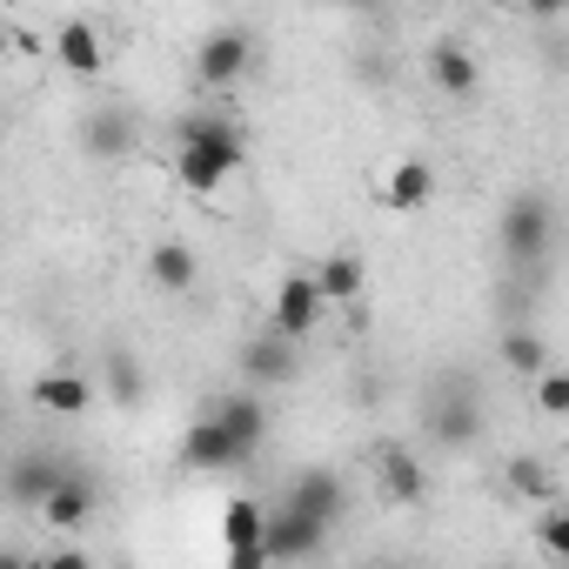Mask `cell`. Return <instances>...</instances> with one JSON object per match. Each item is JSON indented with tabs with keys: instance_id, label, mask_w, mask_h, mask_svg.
Instances as JSON below:
<instances>
[{
	"instance_id": "obj_1",
	"label": "cell",
	"mask_w": 569,
	"mask_h": 569,
	"mask_svg": "<svg viewBox=\"0 0 569 569\" xmlns=\"http://www.w3.org/2000/svg\"><path fill=\"white\" fill-rule=\"evenodd\" d=\"M181 148H174V181L188 194H214L234 168H241V128L221 121V114H188L181 128Z\"/></svg>"
},
{
	"instance_id": "obj_2",
	"label": "cell",
	"mask_w": 569,
	"mask_h": 569,
	"mask_svg": "<svg viewBox=\"0 0 569 569\" xmlns=\"http://www.w3.org/2000/svg\"><path fill=\"white\" fill-rule=\"evenodd\" d=\"M496 234H502V254H509L522 274L542 268V261H549V241H556V208H549V194H536V188L509 194L502 214H496Z\"/></svg>"
},
{
	"instance_id": "obj_3",
	"label": "cell",
	"mask_w": 569,
	"mask_h": 569,
	"mask_svg": "<svg viewBox=\"0 0 569 569\" xmlns=\"http://www.w3.org/2000/svg\"><path fill=\"white\" fill-rule=\"evenodd\" d=\"M422 422H429V436H436L442 449H462V442H476V429H482V396H476L462 376H442V382L422 396Z\"/></svg>"
},
{
	"instance_id": "obj_4",
	"label": "cell",
	"mask_w": 569,
	"mask_h": 569,
	"mask_svg": "<svg viewBox=\"0 0 569 569\" xmlns=\"http://www.w3.org/2000/svg\"><path fill=\"white\" fill-rule=\"evenodd\" d=\"M181 462L188 469H201V476H228V469H248L254 462V449L214 416V409H201L188 429H181Z\"/></svg>"
},
{
	"instance_id": "obj_5",
	"label": "cell",
	"mask_w": 569,
	"mask_h": 569,
	"mask_svg": "<svg viewBox=\"0 0 569 569\" xmlns=\"http://www.w3.org/2000/svg\"><path fill=\"white\" fill-rule=\"evenodd\" d=\"M322 281L316 274H281V289H274V309H268V329L281 336V342H309L316 336V322H322Z\"/></svg>"
},
{
	"instance_id": "obj_6",
	"label": "cell",
	"mask_w": 569,
	"mask_h": 569,
	"mask_svg": "<svg viewBox=\"0 0 569 569\" xmlns=\"http://www.w3.org/2000/svg\"><path fill=\"white\" fill-rule=\"evenodd\" d=\"M322 542H329V522H316L309 509H296V502H274L268 509V529H261L268 562H309Z\"/></svg>"
},
{
	"instance_id": "obj_7",
	"label": "cell",
	"mask_w": 569,
	"mask_h": 569,
	"mask_svg": "<svg viewBox=\"0 0 569 569\" xmlns=\"http://www.w3.org/2000/svg\"><path fill=\"white\" fill-rule=\"evenodd\" d=\"M248 61H254V34L248 28H214L194 48V81L201 88H234L248 74Z\"/></svg>"
},
{
	"instance_id": "obj_8",
	"label": "cell",
	"mask_w": 569,
	"mask_h": 569,
	"mask_svg": "<svg viewBox=\"0 0 569 569\" xmlns=\"http://www.w3.org/2000/svg\"><path fill=\"white\" fill-rule=\"evenodd\" d=\"M241 376H248V389H281V382L302 376V349L281 342L274 329H261V336L241 342Z\"/></svg>"
},
{
	"instance_id": "obj_9",
	"label": "cell",
	"mask_w": 569,
	"mask_h": 569,
	"mask_svg": "<svg viewBox=\"0 0 569 569\" xmlns=\"http://www.w3.org/2000/svg\"><path fill=\"white\" fill-rule=\"evenodd\" d=\"M74 469L54 456V449H21L14 462H8V496L21 502V509H48V496L68 482Z\"/></svg>"
},
{
	"instance_id": "obj_10",
	"label": "cell",
	"mask_w": 569,
	"mask_h": 569,
	"mask_svg": "<svg viewBox=\"0 0 569 569\" xmlns=\"http://www.w3.org/2000/svg\"><path fill=\"white\" fill-rule=\"evenodd\" d=\"M54 61L74 74V81H101L108 74V41L94 21H61L54 28Z\"/></svg>"
},
{
	"instance_id": "obj_11",
	"label": "cell",
	"mask_w": 569,
	"mask_h": 569,
	"mask_svg": "<svg viewBox=\"0 0 569 569\" xmlns=\"http://www.w3.org/2000/svg\"><path fill=\"white\" fill-rule=\"evenodd\" d=\"M134 141H141V128H134L128 108H88V114H81V148H88L94 161H128Z\"/></svg>"
},
{
	"instance_id": "obj_12",
	"label": "cell",
	"mask_w": 569,
	"mask_h": 569,
	"mask_svg": "<svg viewBox=\"0 0 569 569\" xmlns=\"http://www.w3.org/2000/svg\"><path fill=\"white\" fill-rule=\"evenodd\" d=\"M429 194H436V168H429L422 154L389 161V174H382V188H376V201H382L389 214H416V208H429Z\"/></svg>"
},
{
	"instance_id": "obj_13",
	"label": "cell",
	"mask_w": 569,
	"mask_h": 569,
	"mask_svg": "<svg viewBox=\"0 0 569 569\" xmlns=\"http://www.w3.org/2000/svg\"><path fill=\"white\" fill-rule=\"evenodd\" d=\"M281 502H296V509H309L316 522H329V529H336V522H342V509H349V482H342L336 469H302Z\"/></svg>"
},
{
	"instance_id": "obj_14",
	"label": "cell",
	"mask_w": 569,
	"mask_h": 569,
	"mask_svg": "<svg viewBox=\"0 0 569 569\" xmlns=\"http://www.w3.org/2000/svg\"><path fill=\"white\" fill-rule=\"evenodd\" d=\"M376 482H382L389 502H422L429 496V476H422L416 449H402V442H376Z\"/></svg>"
},
{
	"instance_id": "obj_15",
	"label": "cell",
	"mask_w": 569,
	"mask_h": 569,
	"mask_svg": "<svg viewBox=\"0 0 569 569\" xmlns=\"http://www.w3.org/2000/svg\"><path fill=\"white\" fill-rule=\"evenodd\" d=\"M429 81H436L449 101H469V94L482 88V61H476L462 41H436V48H429Z\"/></svg>"
},
{
	"instance_id": "obj_16",
	"label": "cell",
	"mask_w": 569,
	"mask_h": 569,
	"mask_svg": "<svg viewBox=\"0 0 569 569\" xmlns=\"http://www.w3.org/2000/svg\"><path fill=\"white\" fill-rule=\"evenodd\" d=\"M194 274H201V261H194L188 241H154V254H148V281H154L161 296H188V289H194Z\"/></svg>"
},
{
	"instance_id": "obj_17",
	"label": "cell",
	"mask_w": 569,
	"mask_h": 569,
	"mask_svg": "<svg viewBox=\"0 0 569 569\" xmlns=\"http://www.w3.org/2000/svg\"><path fill=\"white\" fill-rule=\"evenodd\" d=\"M316 281H322V302H329V309H349V302L362 296L369 268H362V254H356V248H336V254L316 268Z\"/></svg>"
},
{
	"instance_id": "obj_18",
	"label": "cell",
	"mask_w": 569,
	"mask_h": 569,
	"mask_svg": "<svg viewBox=\"0 0 569 569\" xmlns=\"http://www.w3.org/2000/svg\"><path fill=\"white\" fill-rule=\"evenodd\" d=\"M34 402H41L48 416H68V422H74V416H88V409H94V382H88V376L54 369V376H41V382H34Z\"/></svg>"
},
{
	"instance_id": "obj_19",
	"label": "cell",
	"mask_w": 569,
	"mask_h": 569,
	"mask_svg": "<svg viewBox=\"0 0 569 569\" xmlns=\"http://www.w3.org/2000/svg\"><path fill=\"white\" fill-rule=\"evenodd\" d=\"M261 529H268V509H261L254 496H234V502L221 509V549H228V556L261 549Z\"/></svg>"
},
{
	"instance_id": "obj_20",
	"label": "cell",
	"mask_w": 569,
	"mask_h": 569,
	"mask_svg": "<svg viewBox=\"0 0 569 569\" xmlns=\"http://www.w3.org/2000/svg\"><path fill=\"white\" fill-rule=\"evenodd\" d=\"M502 369L542 382V376H549V342H542L536 329H502Z\"/></svg>"
},
{
	"instance_id": "obj_21",
	"label": "cell",
	"mask_w": 569,
	"mask_h": 569,
	"mask_svg": "<svg viewBox=\"0 0 569 569\" xmlns=\"http://www.w3.org/2000/svg\"><path fill=\"white\" fill-rule=\"evenodd\" d=\"M41 516H48V529H81V522L94 516V482H88V476H68V482L48 496Z\"/></svg>"
},
{
	"instance_id": "obj_22",
	"label": "cell",
	"mask_w": 569,
	"mask_h": 569,
	"mask_svg": "<svg viewBox=\"0 0 569 569\" xmlns=\"http://www.w3.org/2000/svg\"><path fill=\"white\" fill-rule=\"evenodd\" d=\"M141 396H148V382H141V362L114 342L108 349V402L114 409H141Z\"/></svg>"
},
{
	"instance_id": "obj_23",
	"label": "cell",
	"mask_w": 569,
	"mask_h": 569,
	"mask_svg": "<svg viewBox=\"0 0 569 569\" xmlns=\"http://www.w3.org/2000/svg\"><path fill=\"white\" fill-rule=\"evenodd\" d=\"M502 482H509V496H522V502H542V496L556 489L549 462H536V456H509V462H502Z\"/></svg>"
},
{
	"instance_id": "obj_24",
	"label": "cell",
	"mask_w": 569,
	"mask_h": 569,
	"mask_svg": "<svg viewBox=\"0 0 569 569\" xmlns=\"http://www.w3.org/2000/svg\"><path fill=\"white\" fill-rule=\"evenodd\" d=\"M529 396H536V416L569 422V369H549L542 382H529Z\"/></svg>"
},
{
	"instance_id": "obj_25",
	"label": "cell",
	"mask_w": 569,
	"mask_h": 569,
	"mask_svg": "<svg viewBox=\"0 0 569 569\" xmlns=\"http://www.w3.org/2000/svg\"><path fill=\"white\" fill-rule=\"evenodd\" d=\"M536 542H542L549 556H562V562H569V509H549V516L536 522Z\"/></svg>"
},
{
	"instance_id": "obj_26",
	"label": "cell",
	"mask_w": 569,
	"mask_h": 569,
	"mask_svg": "<svg viewBox=\"0 0 569 569\" xmlns=\"http://www.w3.org/2000/svg\"><path fill=\"white\" fill-rule=\"evenodd\" d=\"M228 569H274V562H268V549H241V556H228Z\"/></svg>"
},
{
	"instance_id": "obj_27",
	"label": "cell",
	"mask_w": 569,
	"mask_h": 569,
	"mask_svg": "<svg viewBox=\"0 0 569 569\" xmlns=\"http://www.w3.org/2000/svg\"><path fill=\"white\" fill-rule=\"evenodd\" d=\"M48 569H94V562H88L81 549H54V556H48Z\"/></svg>"
},
{
	"instance_id": "obj_28",
	"label": "cell",
	"mask_w": 569,
	"mask_h": 569,
	"mask_svg": "<svg viewBox=\"0 0 569 569\" xmlns=\"http://www.w3.org/2000/svg\"><path fill=\"white\" fill-rule=\"evenodd\" d=\"M0 569H48V562H28L21 549H8V556H0Z\"/></svg>"
}]
</instances>
